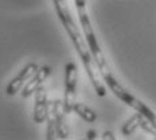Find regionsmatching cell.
I'll return each instance as SVG.
<instances>
[{
    "label": "cell",
    "mask_w": 156,
    "mask_h": 140,
    "mask_svg": "<svg viewBox=\"0 0 156 140\" xmlns=\"http://www.w3.org/2000/svg\"><path fill=\"white\" fill-rule=\"evenodd\" d=\"M73 110L87 123H93V121H96V119H97V113L94 112L93 109H90L89 106L83 102L76 101V104H74V106H73Z\"/></svg>",
    "instance_id": "9"
},
{
    "label": "cell",
    "mask_w": 156,
    "mask_h": 140,
    "mask_svg": "<svg viewBox=\"0 0 156 140\" xmlns=\"http://www.w3.org/2000/svg\"><path fill=\"white\" fill-rule=\"evenodd\" d=\"M53 3H54L55 11H57L61 23L63 24L65 30L69 34L71 42H73L74 47H76L77 53L80 55L81 61H82L83 67H85L87 76H89L90 81H92L94 90H96L100 97H104L106 94V89H105V85H104V78L101 76V73H100L96 62H94L92 54H90L89 47L86 46L85 41H83L82 34L78 30L77 24L74 23L73 18H71L70 11L66 4V0H53Z\"/></svg>",
    "instance_id": "1"
},
{
    "label": "cell",
    "mask_w": 156,
    "mask_h": 140,
    "mask_svg": "<svg viewBox=\"0 0 156 140\" xmlns=\"http://www.w3.org/2000/svg\"><path fill=\"white\" fill-rule=\"evenodd\" d=\"M48 110V101H47V92L43 86H41L35 92V105H34V121L38 124L46 121Z\"/></svg>",
    "instance_id": "7"
},
{
    "label": "cell",
    "mask_w": 156,
    "mask_h": 140,
    "mask_svg": "<svg viewBox=\"0 0 156 140\" xmlns=\"http://www.w3.org/2000/svg\"><path fill=\"white\" fill-rule=\"evenodd\" d=\"M104 81H105V84L109 86V89L112 90V92L115 93L122 102H125L126 105H129L131 108H133L136 112L141 113L143 116L147 117L149 121H151L152 124L156 127V113L151 108H149L148 105H145L143 101H140V100L136 99L133 94L129 93L128 90H126L125 88L116 80V77L113 76V74H112V76L105 77V78H104Z\"/></svg>",
    "instance_id": "3"
},
{
    "label": "cell",
    "mask_w": 156,
    "mask_h": 140,
    "mask_svg": "<svg viewBox=\"0 0 156 140\" xmlns=\"http://www.w3.org/2000/svg\"><path fill=\"white\" fill-rule=\"evenodd\" d=\"M101 139H102V140H116V136H115V133H113V132L106 131V132L102 133Z\"/></svg>",
    "instance_id": "12"
},
{
    "label": "cell",
    "mask_w": 156,
    "mask_h": 140,
    "mask_svg": "<svg viewBox=\"0 0 156 140\" xmlns=\"http://www.w3.org/2000/svg\"><path fill=\"white\" fill-rule=\"evenodd\" d=\"M77 12H78V16H80V22H81V26H82L83 34H85L87 47L92 51V54H93L92 57L97 65V67H98L102 78L112 76V70H110L108 61L105 59V55H104L101 47H100V45H98V41H97L96 34H94V31H93L92 23H90V18L86 12V8H78Z\"/></svg>",
    "instance_id": "2"
},
{
    "label": "cell",
    "mask_w": 156,
    "mask_h": 140,
    "mask_svg": "<svg viewBox=\"0 0 156 140\" xmlns=\"http://www.w3.org/2000/svg\"><path fill=\"white\" fill-rule=\"evenodd\" d=\"M140 117H141V115L137 112L136 115H133L131 119L126 120L124 123V125H122V128H121L122 135H125V136L133 135V133L136 132V129L140 127Z\"/></svg>",
    "instance_id": "10"
},
{
    "label": "cell",
    "mask_w": 156,
    "mask_h": 140,
    "mask_svg": "<svg viewBox=\"0 0 156 140\" xmlns=\"http://www.w3.org/2000/svg\"><path fill=\"white\" fill-rule=\"evenodd\" d=\"M77 80H78V69L74 62L66 63L65 70V97L63 106L66 113L73 110V106L77 101Z\"/></svg>",
    "instance_id": "4"
},
{
    "label": "cell",
    "mask_w": 156,
    "mask_h": 140,
    "mask_svg": "<svg viewBox=\"0 0 156 140\" xmlns=\"http://www.w3.org/2000/svg\"><path fill=\"white\" fill-rule=\"evenodd\" d=\"M53 110H54V117H55V125H57V133L58 139H67L70 135L69 127L66 124V110L63 106V101H54L53 104Z\"/></svg>",
    "instance_id": "8"
},
{
    "label": "cell",
    "mask_w": 156,
    "mask_h": 140,
    "mask_svg": "<svg viewBox=\"0 0 156 140\" xmlns=\"http://www.w3.org/2000/svg\"><path fill=\"white\" fill-rule=\"evenodd\" d=\"M51 74V67L50 66H42L34 73L30 80L26 82V85L23 88V92H22V96L23 97H28L31 96L32 93L37 92V89L42 86V84L46 81V78Z\"/></svg>",
    "instance_id": "6"
},
{
    "label": "cell",
    "mask_w": 156,
    "mask_h": 140,
    "mask_svg": "<svg viewBox=\"0 0 156 140\" xmlns=\"http://www.w3.org/2000/svg\"><path fill=\"white\" fill-rule=\"evenodd\" d=\"M141 115V113H140ZM140 127L143 129H144L145 132H148V133H151V135H154L155 138H156V127L152 124L151 121L147 119V117H144L141 115V117H140Z\"/></svg>",
    "instance_id": "11"
},
{
    "label": "cell",
    "mask_w": 156,
    "mask_h": 140,
    "mask_svg": "<svg viewBox=\"0 0 156 140\" xmlns=\"http://www.w3.org/2000/svg\"><path fill=\"white\" fill-rule=\"evenodd\" d=\"M89 140H92V139H97V132L96 131H89L87 132V136H86Z\"/></svg>",
    "instance_id": "14"
},
{
    "label": "cell",
    "mask_w": 156,
    "mask_h": 140,
    "mask_svg": "<svg viewBox=\"0 0 156 140\" xmlns=\"http://www.w3.org/2000/svg\"><path fill=\"white\" fill-rule=\"evenodd\" d=\"M38 69H39V66L37 63H34V62L26 65L23 69L20 70V73H19L18 76H16L14 80H12L11 82L7 85V88H5V93H7L8 96H14V94H16L19 90L22 89V88L26 85V82H27V81L34 76V73Z\"/></svg>",
    "instance_id": "5"
},
{
    "label": "cell",
    "mask_w": 156,
    "mask_h": 140,
    "mask_svg": "<svg viewBox=\"0 0 156 140\" xmlns=\"http://www.w3.org/2000/svg\"><path fill=\"white\" fill-rule=\"evenodd\" d=\"M86 2L87 0H74L76 3V8H86Z\"/></svg>",
    "instance_id": "13"
}]
</instances>
